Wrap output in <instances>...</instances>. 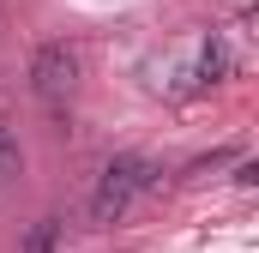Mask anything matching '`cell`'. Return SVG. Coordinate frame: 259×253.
Masks as SVG:
<instances>
[{"instance_id": "1", "label": "cell", "mask_w": 259, "mask_h": 253, "mask_svg": "<svg viewBox=\"0 0 259 253\" xmlns=\"http://www.w3.org/2000/svg\"><path fill=\"white\" fill-rule=\"evenodd\" d=\"M157 187V163L151 157H115V163H103V175H97V187H91V223L97 229H115L121 217L133 211V199L139 193Z\"/></svg>"}, {"instance_id": "4", "label": "cell", "mask_w": 259, "mask_h": 253, "mask_svg": "<svg viewBox=\"0 0 259 253\" xmlns=\"http://www.w3.org/2000/svg\"><path fill=\"white\" fill-rule=\"evenodd\" d=\"M24 175V151H18V133H12V121H0V187L6 181H18Z\"/></svg>"}, {"instance_id": "5", "label": "cell", "mask_w": 259, "mask_h": 253, "mask_svg": "<svg viewBox=\"0 0 259 253\" xmlns=\"http://www.w3.org/2000/svg\"><path fill=\"white\" fill-rule=\"evenodd\" d=\"M217 78H223V43L205 36V49H199V85H217Z\"/></svg>"}, {"instance_id": "3", "label": "cell", "mask_w": 259, "mask_h": 253, "mask_svg": "<svg viewBox=\"0 0 259 253\" xmlns=\"http://www.w3.org/2000/svg\"><path fill=\"white\" fill-rule=\"evenodd\" d=\"M61 217H36V223H30V235H24V247L18 253H61Z\"/></svg>"}, {"instance_id": "2", "label": "cell", "mask_w": 259, "mask_h": 253, "mask_svg": "<svg viewBox=\"0 0 259 253\" xmlns=\"http://www.w3.org/2000/svg\"><path fill=\"white\" fill-rule=\"evenodd\" d=\"M30 91H36V103L61 121L66 103H72V91H78V49H72V43H42V49L30 55Z\"/></svg>"}]
</instances>
